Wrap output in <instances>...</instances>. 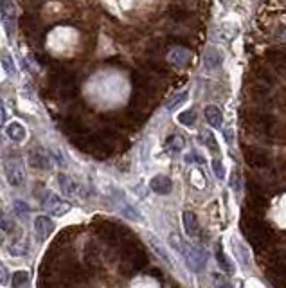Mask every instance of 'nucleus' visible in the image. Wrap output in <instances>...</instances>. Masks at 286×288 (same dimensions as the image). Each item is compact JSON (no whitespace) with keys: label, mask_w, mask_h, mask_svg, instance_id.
I'll use <instances>...</instances> for the list:
<instances>
[{"label":"nucleus","mask_w":286,"mask_h":288,"mask_svg":"<svg viewBox=\"0 0 286 288\" xmlns=\"http://www.w3.org/2000/svg\"><path fill=\"white\" fill-rule=\"evenodd\" d=\"M203 115H205V121L211 124V128H220V126H222L223 115H222V112H220V108H218V106H214V104H209V106H205V112H203Z\"/></svg>","instance_id":"9b49d317"},{"label":"nucleus","mask_w":286,"mask_h":288,"mask_svg":"<svg viewBox=\"0 0 286 288\" xmlns=\"http://www.w3.org/2000/svg\"><path fill=\"white\" fill-rule=\"evenodd\" d=\"M218 2H222V4H225V2H227V0H218Z\"/></svg>","instance_id":"2f4dec72"},{"label":"nucleus","mask_w":286,"mask_h":288,"mask_svg":"<svg viewBox=\"0 0 286 288\" xmlns=\"http://www.w3.org/2000/svg\"><path fill=\"white\" fill-rule=\"evenodd\" d=\"M216 258H218V263H220V267H222L223 272H227V274H232V272H234V267L231 265V261H229L227 256H223L222 248H218Z\"/></svg>","instance_id":"6ab92c4d"},{"label":"nucleus","mask_w":286,"mask_h":288,"mask_svg":"<svg viewBox=\"0 0 286 288\" xmlns=\"http://www.w3.org/2000/svg\"><path fill=\"white\" fill-rule=\"evenodd\" d=\"M169 61H171L175 67L182 69V67H186V65L191 61V52L182 49V47H177V49H173L171 52H169Z\"/></svg>","instance_id":"1a4fd4ad"},{"label":"nucleus","mask_w":286,"mask_h":288,"mask_svg":"<svg viewBox=\"0 0 286 288\" xmlns=\"http://www.w3.org/2000/svg\"><path fill=\"white\" fill-rule=\"evenodd\" d=\"M2 67L5 69L7 74H15V67H13V61H11L9 54H4V58H2Z\"/></svg>","instance_id":"b1692460"},{"label":"nucleus","mask_w":286,"mask_h":288,"mask_svg":"<svg viewBox=\"0 0 286 288\" xmlns=\"http://www.w3.org/2000/svg\"><path fill=\"white\" fill-rule=\"evenodd\" d=\"M182 148H184V139L178 137V135H171L168 139V143H166V151H169V153H178Z\"/></svg>","instance_id":"dca6fc26"},{"label":"nucleus","mask_w":286,"mask_h":288,"mask_svg":"<svg viewBox=\"0 0 286 288\" xmlns=\"http://www.w3.org/2000/svg\"><path fill=\"white\" fill-rule=\"evenodd\" d=\"M29 164L36 169H49L50 159L47 157V153L42 148H33L29 151Z\"/></svg>","instance_id":"423d86ee"},{"label":"nucleus","mask_w":286,"mask_h":288,"mask_svg":"<svg viewBox=\"0 0 286 288\" xmlns=\"http://www.w3.org/2000/svg\"><path fill=\"white\" fill-rule=\"evenodd\" d=\"M0 243H2V234H0Z\"/></svg>","instance_id":"473e14b6"},{"label":"nucleus","mask_w":286,"mask_h":288,"mask_svg":"<svg viewBox=\"0 0 286 288\" xmlns=\"http://www.w3.org/2000/svg\"><path fill=\"white\" fill-rule=\"evenodd\" d=\"M149 245H151L153 250H155V252H157L158 256H160V258H162L164 261H166V263L169 265V267H173V261H171V258H169V254L166 252V250H164V247L160 245V241H158L157 238H153V236H149Z\"/></svg>","instance_id":"4468645a"},{"label":"nucleus","mask_w":286,"mask_h":288,"mask_svg":"<svg viewBox=\"0 0 286 288\" xmlns=\"http://www.w3.org/2000/svg\"><path fill=\"white\" fill-rule=\"evenodd\" d=\"M58 184H59V188H61V193L67 194V196H76V194H79L78 182L70 179L69 175L59 173L58 175Z\"/></svg>","instance_id":"6e6552de"},{"label":"nucleus","mask_w":286,"mask_h":288,"mask_svg":"<svg viewBox=\"0 0 286 288\" xmlns=\"http://www.w3.org/2000/svg\"><path fill=\"white\" fill-rule=\"evenodd\" d=\"M188 97H189V92H188V90H184V92H178V94L175 96L173 99H169V103L166 104V108H168V110H175L177 106H180L182 103H186V101H188Z\"/></svg>","instance_id":"f3484780"},{"label":"nucleus","mask_w":286,"mask_h":288,"mask_svg":"<svg viewBox=\"0 0 286 288\" xmlns=\"http://www.w3.org/2000/svg\"><path fill=\"white\" fill-rule=\"evenodd\" d=\"M184 227H186V233H188L191 238H196L198 236V218H196V214L191 213V211H186V213H184Z\"/></svg>","instance_id":"ddd939ff"},{"label":"nucleus","mask_w":286,"mask_h":288,"mask_svg":"<svg viewBox=\"0 0 286 288\" xmlns=\"http://www.w3.org/2000/svg\"><path fill=\"white\" fill-rule=\"evenodd\" d=\"M9 252L13 256H25L27 254V245L25 243H13L9 248Z\"/></svg>","instance_id":"5701e85b"},{"label":"nucleus","mask_w":286,"mask_h":288,"mask_svg":"<svg viewBox=\"0 0 286 288\" xmlns=\"http://www.w3.org/2000/svg\"><path fill=\"white\" fill-rule=\"evenodd\" d=\"M214 281H216V288H232V285L229 283V281H225V279H218V276H214Z\"/></svg>","instance_id":"cd10ccee"},{"label":"nucleus","mask_w":286,"mask_h":288,"mask_svg":"<svg viewBox=\"0 0 286 288\" xmlns=\"http://www.w3.org/2000/svg\"><path fill=\"white\" fill-rule=\"evenodd\" d=\"M231 186H232L234 189H236V191H239V177H238V171H234V173H232Z\"/></svg>","instance_id":"c85d7f7f"},{"label":"nucleus","mask_w":286,"mask_h":288,"mask_svg":"<svg viewBox=\"0 0 286 288\" xmlns=\"http://www.w3.org/2000/svg\"><path fill=\"white\" fill-rule=\"evenodd\" d=\"M123 214L126 216V218H130V220H135V222H143V214L139 213L137 209H134L132 205H128V204L123 205Z\"/></svg>","instance_id":"aec40b11"},{"label":"nucleus","mask_w":286,"mask_h":288,"mask_svg":"<svg viewBox=\"0 0 286 288\" xmlns=\"http://www.w3.org/2000/svg\"><path fill=\"white\" fill-rule=\"evenodd\" d=\"M149 188H151V191H155L157 194H169L173 189V182L169 177H166V175H157V177H153L151 179Z\"/></svg>","instance_id":"0eeeda50"},{"label":"nucleus","mask_w":286,"mask_h":288,"mask_svg":"<svg viewBox=\"0 0 286 288\" xmlns=\"http://www.w3.org/2000/svg\"><path fill=\"white\" fill-rule=\"evenodd\" d=\"M29 205L25 204V202H15V211L16 214H25V213H29Z\"/></svg>","instance_id":"bb28decb"},{"label":"nucleus","mask_w":286,"mask_h":288,"mask_svg":"<svg viewBox=\"0 0 286 288\" xmlns=\"http://www.w3.org/2000/svg\"><path fill=\"white\" fill-rule=\"evenodd\" d=\"M202 141L205 144H207V146L212 149V151H218L216 139H214V135H212V134H209V132H202Z\"/></svg>","instance_id":"412c9836"},{"label":"nucleus","mask_w":286,"mask_h":288,"mask_svg":"<svg viewBox=\"0 0 286 288\" xmlns=\"http://www.w3.org/2000/svg\"><path fill=\"white\" fill-rule=\"evenodd\" d=\"M4 171H5V179L13 188H18V186L24 184V169L20 166L18 160H5L4 162Z\"/></svg>","instance_id":"7ed1b4c3"},{"label":"nucleus","mask_w":286,"mask_h":288,"mask_svg":"<svg viewBox=\"0 0 286 288\" xmlns=\"http://www.w3.org/2000/svg\"><path fill=\"white\" fill-rule=\"evenodd\" d=\"M0 15H2V22L7 27V33H13V24L16 18V9L13 0H0Z\"/></svg>","instance_id":"20e7f679"},{"label":"nucleus","mask_w":286,"mask_h":288,"mask_svg":"<svg viewBox=\"0 0 286 288\" xmlns=\"http://www.w3.org/2000/svg\"><path fill=\"white\" fill-rule=\"evenodd\" d=\"M169 245H171L178 254H182L186 261H188V267L191 268L192 272H202L203 268H205V254H203L202 248H196L189 245L186 240H182L178 236L177 233H171L169 234Z\"/></svg>","instance_id":"f257e3e1"},{"label":"nucleus","mask_w":286,"mask_h":288,"mask_svg":"<svg viewBox=\"0 0 286 288\" xmlns=\"http://www.w3.org/2000/svg\"><path fill=\"white\" fill-rule=\"evenodd\" d=\"M5 134H7V137H9L11 141H15V143H22V141L25 139V135H27V134H25L24 124H20L18 121L7 124V128H5Z\"/></svg>","instance_id":"f8f14e48"},{"label":"nucleus","mask_w":286,"mask_h":288,"mask_svg":"<svg viewBox=\"0 0 286 288\" xmlns=\"http://www.w3.org/2000/svg\"><path fill=\"white\" fill-rule=\"evenodd\" d=\"M13 227H15V225H13V222L7 218V214H4L0 211V229L5 231V233H9V231H13Z\"/></svg>","instance_id":"4be33fe9"},{"label":"nucleus","mask_w":286,"mask_h":288,"mask_svg":"<svg viewBox=\"0 0 286 288\" xmlns=\"http://www.w3.org/2000/svg\"><path fill=\"white\" fill-rule=\"evenodd\" d=\"M203 63H205V69L207 70H216L218 67H222L223 63V54L216 47H211V49L205 52V58H203Z\"/></svg>","instance_id":"9d476101"},{"label":"nucleus","mask_w":286,"mask_h":288,"mask_svg":"<svg viewBox=\"0 0 286 288\" xmlns=\"http://www.w3.org/2000/svg\"><path fill=\"white\" fill-rule=\"evenodd\" d=\"M44 207L47 209V213L52 214V216H63V214L69 213L72 205H70L69 200H65V198H61V196H58V194L47 191V193H45V198H44Z\"/></svg>","instance_id":"f03ea898"},{"label":"nucleus","mask_w":286,"mask_h":288,"mask_svg":"<svg viewBox=\"0 0 286 288\" xmlns=\"http://www.w3.org/2000/svg\"><path fill=\"white\" fill-rule=\"evenodd\" d=\"M5 121H7V112H5V108L0 104V126H4Z\"/></svg>","instance_id":"7c9ffc66"},{"label":"nucleus","mask_w":286,"mask_h":288,"mask_svg":"<svg viewBox=\"0 0 286 288\" xmlns=\"http://www.w3.org/2000/svg\"><path fill=\"white\" fill-rule=\"evenodd\" d=\"M196 121V114H194V110H186L182 114L178 115V123L184 124V126H192Z\"/></svg>","instance_id":"a211bd4d"},{"label":"nucleus","mask_w":286,"mask_h":288,"mask_svg":"<svg viewBox=\"0 0 286 288\" xmlns=\"http://www.w3.org/2000/svg\"><path fill=\"white\" fill-rule=\"evenodd\" d=\"M212 168H214V171H216L218 179H225V171H223V166L220 160H212Z\"/></svg>","instance_id":"a878e982"},{"label":"nucleus","mask_w":286,"mask_h":288,"mask_svg":"<svg viewBox=\"0 0 286 288\" xmlns=\"http://www.w3.org/2000/svg\"><path fill=\"white\" fill-rule=\"evenodd\" d=\"M52 155H54V159L58 160V162H56V164L63 166V168H65V166H67V164H65V159H63V155H59V151H58V149H52Z\"/></svg>","instance_id":"c756f323"},{"label":"nucleus","mask_w":286,"mask_h":288,"mask_svg":"<svg viewBox=\"0 0 286 288\" xmlns=\"http://www.w3.org/2000/svg\"><path fill=\"white\" fill-rule=\"evenodd\" d=\"M35 231L40 236V240H47L50 234L54 233V222L47 218L45 214H40L35 218Z\"/></svg>","instance_id":"39448f33"},{"label":"nucleus","mask_w":286,"mask_h":288,"mask_svg":"<svg viewBox=\"0 0 286 288\" xmlns=\"http://www.w3.org/2000/svg\"><path fill=\"white\" fill-rule=\"evenodd\" d=\"M11 281V276H9V270L4 267V265L0 263V285H7Z\"/></svg>","instance_id":"393cba45"},{"label":"nucleus","mask_w":286,"mask_h":288,"mask_svg":"<svg viewBox=\"0 0 286 288\" xmlns=\"http://www.w3.org/2000/svg\"><path fill=\"white\" fill-rule=\"evenodd\" d=\"M11 283H13L15 288L27 287V283H29V274L25 272V270H18V272H15L11 276Z\"/></svg>","instance_id":"2eb2a0df"}]
</instances>
